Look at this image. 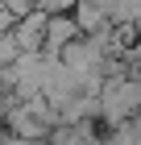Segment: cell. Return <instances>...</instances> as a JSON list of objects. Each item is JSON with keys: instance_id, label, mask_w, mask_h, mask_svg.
<instances>
[{"instance_id": "cell-2", "label": "cell", "mask_w": 141, "mask_h": 145, "mask_svg": "<svg viewBox=\"0 0 141 145\" xmlns=\"http://www.w3.org/2000/svg\"><path fill=\"white\" fill-rule=\"evenodd\" d=\"M12 46L21 50V54H42V37H46V12H25V17H17L9 29Z\"/></svg>"}, {"instance_id": "cell-3", "label": "cell", "mask_w": 141, "mask_h": 145, "mask_svg": "<svg viewBox=\"0 0 141 145\" xmlns=\"http://www.w3.org/2000/svg\"><path fill=\"white\" fill-rule=\"evenodd\" d=\"M79 37L75 21H71V12H58V17H46V37H42V54L46 58H58L66 46Z\"/></svg>"}, {"instance_id": "cell-1", "label": "cell", "mask_w": 141, "mask_h": 145, "mask_svg": "<svg viewBox=\"0 0 141 145\" xmlns=\"http://www.w3.org/2000/svg\"><path fill=\"white\" fill-rule=\"evenodd\" d=\"M4 124H9V137L12 141H46L50 137V129H46L42 120H37V112L29 108V104H12L9 112H4Z\"/></svg>"}]
</instances>
